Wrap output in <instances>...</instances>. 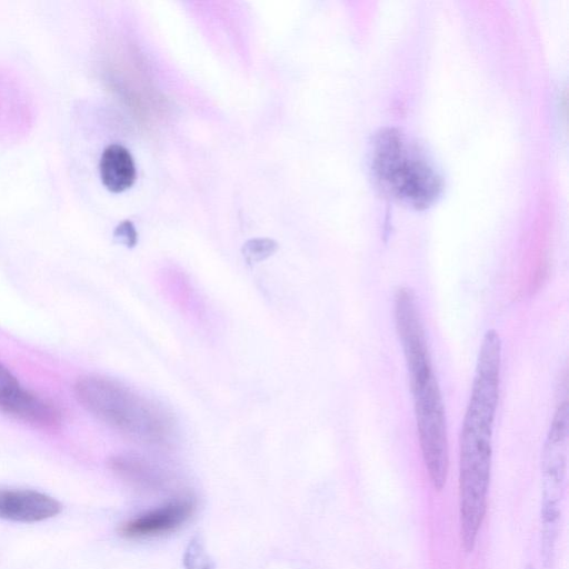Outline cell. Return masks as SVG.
<instances>
[{
  "label": "cell",
  "mask_w": 569,
  "mask_h": 569,
  "mask_svg": "<svg viewBox=\"0 0 569 569\" xmlns=\"http://www.w3.org/2000/svg\"><path fill=\"white\" fill-rule=\"evenodd\" d=\"M73 389L77 400L87 411L131 439L157 446H167L174 439L172 415L114 379L83 376L76 381Z\"/></svg>",
  "instance_id": "obj_3"
},
{
  "label": "cell",
  "mask_w": 569,
  "mask_h": 569,
  "mask_svg": "<svg viewBox=\"0 0 569 569\" xmlns=\"http://www.w3.org/2000/svg\"><path fill=\"white\" fill-rule=\"evenodd\" d=\"M277 250V243L271 239H251L242 248V254L248 263L260 262Z\"/></svg>",
  "instance_id": "obj_11"
},
{
  "label": "cell",
  "mask_w": 569,
  "mask_h": 569,
  "mask_svg": "<svg viewBox=\"0 0 569 569\" xmlns=\"http://www.w3.org/2000/svg\"><path fill=\"white\" fill-rule=\"evenodd\" d=\"M186 569H213L212 562L199 539H192L183 555Z\"/></svg>",
  "instance_id": "obj_12"
},
{
  "label": "cell",
  "mask_w": 569,
  "mask_h": 569,
  "mask_svg": "<svg viewBox=\"0 0 569 569\" xmlns=\"http://www.w3.org/2000/svg\"><path fill=\"white\" fill-rule=\"evenodd\" d=\"M61 505L53 497L29 489H0V519L39 522L57 516Z\"/></svg>",
  "instance_id": "obj_8"
},
{
  "label": "cell",
  "mask_w": 569,
  "mask_h": 569,
  "mask_svg": "<svg viewBox=\"0 0 569 569\" xmlns=\"http://www.w3.org/2000/svg\"><path fill=\"white\" fill-rule=\"evenodd\" d=\"M0 411L32 427L56 430L62 422L60 410L51 401L23 388L0 362Z\"/></svg>",
  "instance_id": "obj_5"
},
{
  "label": "cell",
  "mask_w": 569,
  "mask_h": 569,
  "mask_svg": "<svg viewBox=\"0 0 569 569\" xmlns=\"http://www.w3.org/2000/svg\"><path fill=\"white\" fill-rule=\"evenodd\" d=\"M568 423V401L567 399H563L559 402L555 411L542 457L546 497L545 516L548 517L549 521H552L551 515L556 511L555 505L558 500L566 473L569 430Z\"/></svg>",
  "instance_id": "obj_6"
},
{
  "label": "cell",
  "mask_w": 569,
  "mask_h": 569,
  "mask_svg": "<svg viewBox=\"0 0 569 569\" xmlns=\"http://www.w3.org/2000/svg\"><path fill=\"white\" fill-rule=\"evenodd\" d=\"M110 468L120 478L139 488L157 489L164 482L163 473L139 457H113L110 460Z\"/></svg>",
  "instance_id": "obj_10"
},
{
  "label": "cell",
  "mask_w": 569,
  "mask_h": 569,
  "mask_svg": "<svg viewBox=\"0 0 569 569\" xmlns=\"http://www.w3.org/2000/svg\"><path fill=\"white\" fill-rule=\"evenodd\" d=\"M369 163L382 192L405 204L426 208L441 192V178L427 156L396 129H383L373 137Z\"/></svg>",
  "instance_id": "obj_4"
},
{
  "label": "cell",
  "mask_w": 569,
  "mask_h": 569,
  "mask_svg": "<svg viewBox=\"0 0 569 569\" xmlns=\"http://www.w3.org/2000/svg\"><path fill=\"white\" fill-rule=\"evenodd\" d=\"M114 238L122 244L132 248L137 243V231L129 220H124L114 229Z\"/></svg>",
  "instance_id": "obj_13"
},
{
  "label": "cell",
  "mask_w": 569,
  "mask_h": 569,
  "mask_svg": "<svg viewBox=\"0 0 569 569\" xmlns=\"http://www.w3.org/2000/svg\"><path fill=\"white\" fill-rule=\"evenodd\" d=\"M196 502L190 497L176 498L123 522L119 533L130 540L161 537L174 532L193 516Z\"/></svg>",
  "instance_id": "obj_7"
},
{
  "label": "cell",
  "mask_w": 569,
  "mask_h": 569,
  "mask_svg": "<svg viewBox=\"0 0 569 569\" xmlns=\"http://www.w3.org/2000/svg\"><path fill=\"white\" fill-rule=\"evenodd\" d=\"M501 339L495 329L482 337L462 420L459 455V489L479 495L488 490L492 436L499 400Z\"/></svg>",
  "instance_id": "obj_2"
},
{
  "label": "cell",
  "mask_w": 569,
  "mask_h": 569,
  "mask_svg": "<svg viewBox=\"0 0 569 569\" xmlns=\"http://www.w3.org/2000/svg\"><path fill=\"white\" fill-rule=\"evenodd\" d=\"M99 172L103 186L111 192H122L136 180V166L129 150L121 144L108 146L100 158Z\"/></svg>",
  "instance_id": "obj_9"
},
{
  "label": "cell",
  "mask_w": 569,
  "mask_h": 569,
  "mask_svg": "<svg viewBox=\"0 0 569 569\" xmlns=\"http://www.w3.org/2000/svg\"><path fill=\"white\" fill-rule=\"evenodd\" d=\"M397 333L409 375L422 459L432 486L446 483L449 448L445 405L428 348L415 292L407 287L395 293Z\"/></svg>",
  "instance_id": "obj_1"
}]
</instances>
